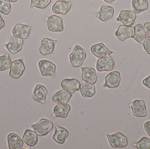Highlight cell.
I'll use <instances>...</instances> for the list:
<instances>
[{"label": "cell", "mask_w": 150, "mask_h": 149, "mask_svg": "<svg viewBox=\"0 0 150 149\" xmlns=\"http://www.w3.org/2000/svg\"><path fill=\"white\" fill-rule=\"evenodd\" d=\"M115 65V62L113 58L109 55L98 59L96 64V68L98 72L109 71L113 69Z\"/></svg>", "instance_id": "52a82bcc"}, {"label": "cell", "mask_w": 150, "mask_h": 149, "mask_svg": "<svg viewBox=\"0 0 150 149\" xmlns=\"http://www.w3.org/2000/svg\"><path fill=\"white\" fill-rule=\"evenodd\" d=\"M134 34L133 26L120 25L115 32V36L119 40L124 41L127 38H133Z\"/></svg>", "instance_id": "e0dca14e"}, {"label": "cell", "mask_w": 150, "mask_h": 149, "mask_svg": "<svg viewBox=\"0 0 150 149\" xmlns=\"http://www.w3.org/2000/svg\"><path fill=\"white\" fill-rule=\"evenodd\" d=\"M69 135V133L66 128L57 126L55 127V132L53 136V139L59 144H64Z\"/></svg>", "instance_id": "cb8c5ba5"}, {"label": "cell", "mask_w": 150, "mask_h": 149, "mask_svg": "<svg viewBox=\"0 0 150 149\" xmlns=\"http://www.w3.org/2000/svg\"><path fill=\"white\" fill-rule=\"evenodd\" d=\"M144 128L146 133L150 136V121L146 122L144 123Z\"/></svg>", "instance_id": "e575fe53"}, {"label": "cell", "mask_w": 150, "mask_h": 149, "mask_svg": "<svg viewBox=\"0 0 150 149\" xmlns=\"http://www.w3.org/2000/svg\"><path fill=\"white\" fill-rule=\"evenodd\" d=\"M132 5L134 12L139 14L148 9L149 2L148 0H133Z\"/></svg>", "instance_id": "83f0119b"}, {"label": "cell", "mask_w": 150, "mask_h": 149, "mask_svg": "<svg viewBox=\"0 0 150 149\" xmlns=\"http://www.w3.org/2000/svg\"><path fill=\"white\" fill-rule=\"evenodd\" d=\"M58 39L44 38L41 42L39 51L42 55L46 56L52 54L55 49V45L58 42Z\"/></svg>", "instance_id": "9c48e42d"}, {"label": "cell", "mask_w": 150, "mask_h": 149, "mask_svg": "<svg viewBox=\"0 0 150 149\" xmlns=\"http://www.w3.org/2000/svg\"><path fill=\"white\" fill-rule=\"evenodd\" d=\"M79 90L81 95L85 98H91L96 94L95 86L87 82H82L80 85Z\"/></svg>", "instance_id": "4316f807"}, {"label": "cell", "mask_w": 150, "mask_h": 149, "mask_svg": "<svg viewBox=\"0 0 150 149\" xmlns=\"http://www.w3.org/2000/svg\"><path fill=\"white\" fill-rule=\"evenodd\" d=\"M7 1H9L10 2L15 3L17 1V0H7Z\"/></svg>", "instance_id": "f35d334b"}, {"label": "cell", "mask_w": 150, "mask_h": 149, "mask_svg": "<svg viewBox=\"0 0 150 149\" xmlns=\"http://www.w3.org/2000/svg\"><path fill=\"white\" fill-rule=\"evenodd\" d=\"M11 59L8 54L0 57V71H3L10 68Z\"/></svg>", "instance_id": "f1b7e54d"}, {"label": "cell", "mask_w": 150, "mask_h": 149, "mask_svg": "<svg viewBox=\"0 0 150 149\" xmlns=\"http://www.w3.org/2000/svg\"><path fill=\"white\" fill-rule=\"evenodd\" d=\"M72 5L71 2L58 1L53 5L52 10L55 14L65 15L70 10Z\"/></svg>", "instance_id": "ac0fdd59"}, {"label": "cell", "mask_w": 150, "mask_h": 149, "mask_svg": "<svg viewBox=\"0 0 150 149\" xmlns=\"http://www.w3.org/2000/svg\"><path fill=\"white\" fill-rule=\"evenodd\" d=\"M30 31L31 28L28 25L17 24L12 29V34L14 36L25 39L29 36Z\"/></svg>", "instance_id": "d6986e66"}, {"label": "cell", "mask_w": 150, "mask_h": 149, "mask_svg": "<svg viewBox=\"0 0 150 149\" xmlns=\"http://www.w3.org/2000/svg\"><path fill=\"white\" fill-rule=\"evenodd\" d=\"M51 0H31L30 8L35 7L43 9L46 8L51 3Z\"/></svg>", "instance_id": "f546056e"}, {"label": "cell", "mask_w": 150, "mask_h": 149, "mask_svg": "<svg viewBox=\"0 0 150 149\" xmlns=\"http://www.w3.org/2000/svg\"><path fill=\"white\" fill-rule=\"evenodd\" d=\"M82 79L85 82L91 85H94L97 82V76L94 68L90 66L81 67Z\"/></svg>", "instance_id": "2e32d148"}, {"label": "cell", "mask_w": 150, "mask_h": 149, "mask_svg": "<svg viewBox=\"0 0 150 149\" xmlns=\"http://www.w3.org/2000/svg\"><path fill=\"white\" fill-rule=\"evenodd\" d=\"M39 68L41 75L44 77H54L56 73V65L52 62L42 59L38 62Z\"/></svg>", "instance_id": "5b68a950"}, {"label": "cell", "mask_w": 150, "mask_h": 149, "mask_svg": "<svg viewBox=\"0 0 150 149\" xmlns=\"http://www.w3.org/2000/svg\"><path fill=\"white\" fill-rule=\"evenodd\" d=\"M7 140L10 149H22L23 147V141L18 135L15 133H11L9 134Z\"/></svg>", "instance_id": "7402d4cb"}, {"label": "cell", "mask_w": 150, "mask_h": 149, "mask_svg": "<svg viewBox=\"0 0 150 149\" xmlns=\"http://www.w3.org/2000/svg\"><path fill=\"white\" fill-rule=\"evenodd\" d=\"M106 136L113 148H125L127 145V138L121 132H117L113 134H106Z\"/></svg>", "instance_id": "3957f363"}, {"label": "cell", "mask_w": 150, "mask_h": 149, "mask_svg": "<svg viewBox=\"0 0 150 149\" xmlns=\"http://www.w3.org/2000/svg\"><path fill=\"white\" fill-rule=\"evenodd\" d=\"M121 80L120 73L118 71H113L108 73L105 77L104 87L115 88L120 86Z\"/></svg>", "instance_id": "30bf717a"}, {"label": "cell", "mask_w": 150, "mask_h": 149, "mask_svg": "<svg viewBox=\"0 0 150 149\" xmlns=\"http://www.w3.org/2000/svg\"><path fill=\"white\" fill-rule=\"evenodd\" d=\"M24 40L21 38L12 36L9 42L5 45L8 50L13 54H16L21 51L23 48Z\"/></svg>", "instance_id": "5bb4252c"}, {"label": "cell", "mask_w": 150, "mask_h": 149, "mask_svg": "<svg viewBox=\"0 0 150 149\" xmlns=\"http://www.w3.org/2000/svg\"><path fill=\"white\" fill-rule=\"evenodd\" d=\"M114 9L112 6L102 5L100 9L93 14V15L102 22H106L113 16Z\"/></svg>", "instance_id": "8fae6325"}, {"label": "cell", "mask_w": 150, "mask_h": 149, "mask_svg": "<svg viewBox=\"0 0 150 149\" xmlns=\"http://www.w3.org/2000/svg\"><path fill=\"white\" fill-rule=\"evenodd\" d=\"M104 1L108 3H111L115 1L116 0H104Z\"/></svg>", "instance_id": "74e56055"}, {"label": "cell", "mask_w": 150, "mask_h": 149, "mask_svg": "<svg viewBox=\"0 0 150 149\" xmlns=\"http://www.w3.org/2000/svg\"><path fill=\"white\" fill-rule=\"evenodd\" d=\"M137 15L134 11L129 10H122L120 12L116 18L118 22H121L126 26H132L134 23Z\"/></svg>", "instance_id": "ba28073f"}, {"label": "cell", "mask_w": 150, "mask_h": 149, "mask_svg": "<svg viewBox=\"0 0 150 149\" xmlns=\"http://www.w3.org/2000/svg\"><path fill=\"white\" fill-rule=\"evenodd\" d=\"M47 28L52 32H62L64 30L63 19L56 15H52L47 18Z\"/></svg>", "instance_id": "277c9868"}, {"label": "cell", "mask_w": 150, "mask_h": 149, "mask_svg": "<svg viewBox=\"0 0 150 149\" xmlns=\"http://www.w3.org/2000/svg\"><path fill=\"white\" fill-rule=\"evenodd\" d=\"M134 146L138 149H150V139L144 136Z\"/></svg>", "instance_id": "1f68e13d"}, {"label": "cell", "mask_w": 150, "mask_h": 149, "mask_svg": "<svg viewBox=\"0 0 150 149\" xmlns=\"http://www.w3.org/2000/svg\"><path fill=\"white\" fill-rule=\"evenodd\" d=\"M71 109L69 104H58L53 109L54 116L57 118H66Z\"/></svg>", "instance_id": "d4e9b609"}, {"label": "cell", "mask_w": 150, "mask_h": 149, "mask_svg": "<svg viewBox=\"0 0 150 149\" xmlns=\"http://www.w3.org/2000/svg\"><path fill=\"white\" fill-rule=\"evenodd\" d=\"M32 127L38 136H45L52 131L54 127V124L51 121L42 118Z\"/></svg>", "instance_id": "7a4b0ae2"}, {"label": "cell", "mask_w": 150, "mask_h": 149, "mask_svg": "<svg viewBox=\"0 0 150 149\" xmlns=\"http://www.w3.org/2000/svg\"><path fill=\"white\" fill-rule=\"evenodd\" d=\"M4 25H5V23H4V20L0 15V31L1 29L4 27Z\"/></svg>", "instance_id": "8d00e7d4"}, {"label": "cell", "mask_w": 150, "mask_h": 149, "mask_svg": "<svg viewBox=\"0 0 150 149\" xmlns=\"http://www.w3.org/2000/svg\"><path fill=\"white\" fill-rule=\"evenodd\" d=\"M91 53L99 58L108 57L113 53V52L106 47L103 43H98L92 45L91 47Z\"/></svg>", "instance_id": "7c38bea8"}, {"label": "cell", "mask_w": 150, "mask_h": 149, "mask_svg": "<svg viewBox=\"0 0 150 149\" xmlns=\"http://www.w3.org/2000/svg\"><path fill=\"white\" fill-rule=\"evenodd\" d=\"M144 27L147 33L150 36V22L145 23L144 24Z\"/></svg>", "instance_id": "d590c367"}, {"label": "cell", "mask_w": 150, "mask_h": 149, "mask_svg": "<svg viewBox=\"0 0 150 149\" xmlns=\"http://www.w3.org/2000/svg\"><path fill=\"white\" fill-rule=\"evenodd\" d=\"M11 10V4L7 0H0V12L5 15L9 14Z\"/></svg>", "instance_id": "4dcf8cb0"}, {"label": "cell", "mask_w": 150, "mask_h": 149, "mask_svg": "<svg viewBox=\"0 0 150 149\" xmlns=\"http://www.w3.org/2000/svg\"><path fill=\"white\" fill-rule=\"evenodd\" d=\"M143 45L146 52L150 54V36L147 38V39L143 43Z\"/></svg>", "instance_id": "d6a6232c"}, {"label": "cell", "mask_w": 150, "mask_h": 149, "mask_svg": "<svg viewBox=\"0 0 150 149\" xmlns=\"http://www.w3.org/2000/svg\"><path fill=\"white\" fill-rule=\"evenodd\" d=\"M72 97V94L63 89L55 93L53 95L52 100L58 104H67L69 102Z\"/></svg>", "instance_id": "603a6c76"}, {"label": "cell", "mask_w": 150, "mask_h": 149, "mask_svg": "<svg viewBox=\"0 0 150 149\" xmlns=\"http://www.w3.org/2000/svg\"><path fill=\"white\" fill-rule=\"evenodd\" d=\"M133 38L139 43H143L149 36L144 26L142 24H137L134 28Z\"/></svg>", "instance_id": "44dd1931"}, {"label": "cell", "mask_w": 150, "mask_h": 149, "mask_svg": "<svg viewBox=\"0 0 150 149\" xmlns=\"http://www.w3.org/2000/svg\"><path fill=\"white\" fill-rule=\"evenodd\" d=\"M25 70V66L22 59H17L11 63L9 75L12 78L18 79L22 76Z\"/></svg>", "instance_id": "8992f818"}, {"label": "cell", "mask_w": 150, "mask_h": 149, "mask_svg": "<svg viewBox=\"0 0 150 149\" xmlns=\"http://www.w3.org/2000/svg\"><path fill=\"white\" fill-rule=\"evenodd\" d=\"M86 58V53L83 48L79 45H76L69 55L71 65L74 67H80Z\"/></svg>", "instance_id": "6da1fadb"}, {"label": "cell", "mask_w": 150, "mask_h": 149, "mask_svg": "<svg viewBox=\"0 0 150 149\" xmlns=\"http://www.w3.org/2000/svg\"><path fill=\"white\" fill-rule=\"evenodd\" d=\"M47 93L48 90L45 86L38 85L34 89L32 95L33 99L36 102L45 104Z\"/></svg>", "instance_id": "ffe728a7"}, {"label": "cell", "mask_w": 150, "mask_h": 149, "mask_svg": "<svg viewBox=\"0 0 150 149\" xmlns=\"http://www.w3.org/2000/svg\"><path fill=\"white\" fill-rule=\"evenodd\" d=\"M143 84L149 89H150V75L143 80Z\"/></svg>", "instance_id": "836d02e7"}, {"label": "cell", "mask_w": 150, "mask_h": 149, "mask_svg": "<svg viewBox=\"0 0 150 149\" xmlns=\"http://www.w3.org/2000/svg\"><path fill=\"white\" fill-rule=\"evenodd\" d=\"M131 108L134 116L140 118L147 115L146 106L144 101L135 100L132 102Z\"/></svg>", "instance_id": "4fadbf2b"}, {"label": "cell", "mask_w": 150, "mask_h": 149, "mask_svg": "<svg viewBox=\"0 0 150 149\" xmlns=\"http://www.w3.org/2000/svg\"><path fill=\"white\" fill-rule=\"evenodd\" d=\"M23 140L25 143L30 147L36 145L38 142L37 133L31 129H26L23 136Z\"/></svg>", "instance_id": "484cf974"}, {"label": "cell", "mask_w": 150, "mask_h": 149, "mask_svg": "<svg viewBox=\"0 0 150 149\" xmlns=\"http://www.w3.org/2000/svg\"><path fill=\"white\" fill-rule=\"evenodd\" d=\"M80 81L75 78H66L63 79L61 83L62 89L71 94L79 90Z\"/></svg>", "instance_id": "9a60e30c"}]
</instances>
